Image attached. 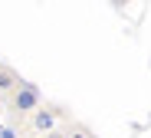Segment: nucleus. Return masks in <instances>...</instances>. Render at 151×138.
I'll list each match as a JSON object with an SVG mask.
<instances>
[{"label": "nucleus", "instance_id": "obj_1", "mask_svg": "<svg viewBox=\"0 0 151 138\" xmlns=\"http://www.w3.org/2000/svg\"><path fill=\"white\" fill-rule=\"evenodd\" d=\"M13 112L23 115V112H33V108L40 105V89L33 86V82H17L13 86Z\"/></svg>", "mask_w": 151, "mask_h": 138}, {"label": "nucleus", "instance_id": "obj_2", "mask_svg": "<svg viewBox=\"0 0 151 138\" xmlns=\"http://www.w3.org/2000/svg\"><path fill=\"white\" fill-rule=\"evenodd\" d=\"M53 125H56V115L49 112V108H40V112L33 115V128H36V131H49Z\"/></svg>", "mask_w": 151, "mask_h": 138}, {"label": "nucleus", "instance_id": "obj_4", "mask_svg": "<svg viewBox=\"0 0 151 138\" xmlns=\"http://www.w3.org/2000/svg\"><path fill=\"white\" fill-rule=\"evenodd\" d=\"M112 4H115V7H125V4H128V0H112Z\"/></svg>", "mask_w": 151, "mask_h": 138}, {"label": "nucleus", "instance_id": "obj_3", "mask_svg": "<svg viewBox=\"0 0 151 138\" xmlns=\"http://www.w3.org/2000/svg\"><path fill=\"white\" fill-rule=\"evenodd\" d=\"M17 82H20V79H17V76L7 69V66H0V92H10V89L17 86Z\"/></svg>", "mask_w": 151, "mask_h": 138}]
</instances>
